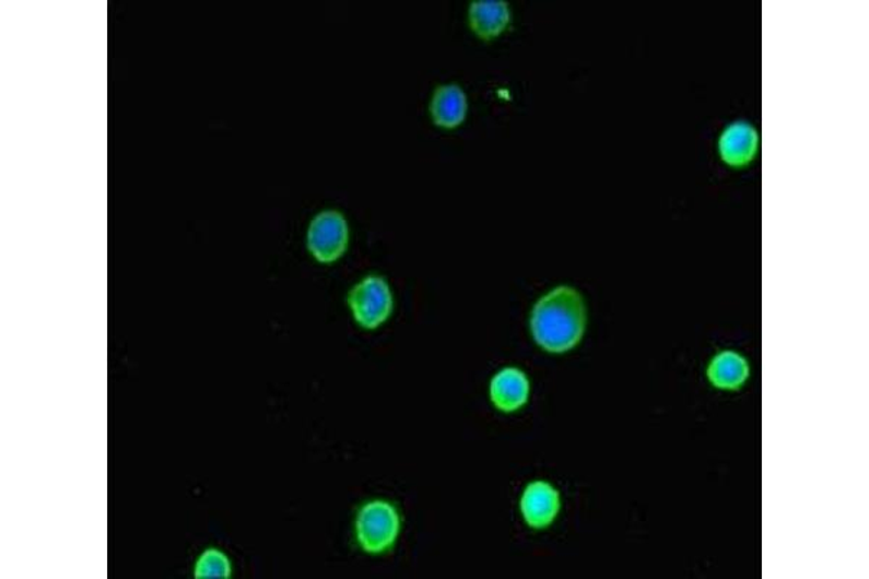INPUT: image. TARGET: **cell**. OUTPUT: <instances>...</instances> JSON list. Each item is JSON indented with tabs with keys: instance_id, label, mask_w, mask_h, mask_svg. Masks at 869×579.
<instances>
[{
	"instance_id": "obj_5",
	"label": "cell",
	"mask_w": 869,
	"mask_h": 579,
	"mask_svg": "<svg viewBox=\"0 0 869 579\" xmlns=\"http://www.w3.org/2000/svg\"><path fill=\"white\" fill-rule=\"evenodd\" d=\"M760 146V133L748 120H733L721 131L719 153L729 166L742 167L750 164Z\"/></svg>"
},
{
	"instance_id": "obj_2",
	"label": "cell",
	"mask_w": 869,
	"mask_h": 579,
	"mask_svg": "<svg viewBox=\"0 0 869 579\" xmlns=\"http://www.w3.org/2000/svg\"><path fill=\"white\" fill-rule=\"evenodd\" d=\"M400 534V516L386 501L364 506L356 518V539L361 550L372 555L389 552Z\"/></svg>"
},
{
	"instance_id": "obj_11",
	"label": "cell",
	"mask_w": 869,
	"mask_h": 579,
	"mask_svg": "<svg viewBox=\"0 0 869 579\" xmlns=\"http://www.w3.org/2000/svg\"><path fill=\"white\" fill-rule=\"evenodd\" d=\"M193 577L203 578H231L232 563L230 556L218 547H208L198 556L193 565Z\"/></svg>"
},
{
	"instance_id": "obj_8",
	"label": "cell",
	"mask_w": 869,
	"mask_h": 579,
	"mask_svg": "<svg viewBox=\"0 0 869 579\" xmlns=\"http://www.w3.org/2000/svg\"><path fill=\"white\" fill-rule=\"evenodd\" d=\"M470 24L480 37L492 38L510 22L509 3L505 0H474L468 9Z\"/></svg>"
},
{
	"instance_id": "obj_7",
	"label": "cell",
	"mask_w": 869,
	"mask_h": 579,
	"mask_svg": "<svg viewBox=\"0 0 869 579\" xmlns=\"http://www.w3.org/2000/svg\"><path fill=\"white\" fill-rule=\"evenodd\" d=\"M529 380L520 369L506 368L498 373L490 386V399L498 410L514 413L529 400Z\"/></svg>"
},
{
	"instance_id": "obj_1",
	"label": "cell",
	"mask_w": 869,
	"mask_h": 579,
	"mask_svg": "<svg viewBox=\"0 0 869 579\" xmlns=\"http://www.w3.org/2000/svg\"><path fill=\"white\" fill-rule=\"evenodd\" d=\"M586 303L578 290L560 286L539 298L530 316L535 341L548 352H567L582 341Z\"/></svg>"
},
{
	"instance_id": "obj_3",
	"label": "cell",
	"mask_w": 869,
	"mask_h": 579,
	"mask_svg": "<svg viewBox=\"0 0 869 579\" xmlns=\"http://www.w3.org/2000/svg\"><path fill=\"white\" fill-rule=\"evenodd\" d=\"M348 305L363 328L380 327L394 310V294L380 275H367L348 294Z\"/></svg>"
},
{
	"instance_id": "obj_9",
	"label": "cell",
	"mask_w": 869,
	"mask_h": 579,
	"mask_svg": "<svg viewBox=\"0 0 869 579\" xmlns=\"http://www.w3.org/2000/svg\"><path fill=\"white\" fill-rule=\"evenodd\" d=\"M707 377L717 389L738 390L750 377V365L738 352L724 351L708 365Z\"/></svg>"
},
{
	"instance_id": "obj_10",
	"label": "cell",
	"mask_w": 869,
	"mask_h": 579,
	"mask_svg": "<svg viewBox=\"0 0 869 579\" xmlns=\"http://www.w3.org/2000/svg\"><path fill=\"white\" fill-rule=\"evenodd\" d=\"M431 114L436 123L454 127L466 118L467 96L460 84H441L431 101Z\"/></svg>"
},
{
	"instance_id": "obj_4",
	"label": "cell",
	"mask_w": 869,
	"mask_h": 579,
	"mask_svg": "<svg viewBox=\"0 0 869 579\" xmlns=\"http://www.w3.org/2000/svg\"><path fill=\"white\" fill-rule=\"evenodd\" d=\"M350 229L345 216L336 209H325L310 221L307 248L320 262H332L345 252Z\"/></svg>"
},
{
	"instance_id": "obj_6",
	"label": "cell",
	"mask_w": 869,
	"mask_h": 579,
	"mask_svg": "<svg viewBox=\"0 0 869 579\" xmlns=\"http://www.w3.org/2000/svg\"><path fill=\"white\" fill-rule=\"evenodd\" d=\"M561 509L559 492L551 484L532 483L525 489L520 500V510L524 519L532 529L550 528Z\"/></svg>"
}]
</instances>
